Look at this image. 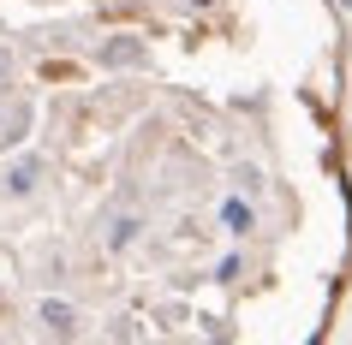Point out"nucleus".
<instances>
[]
</instances>
